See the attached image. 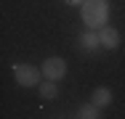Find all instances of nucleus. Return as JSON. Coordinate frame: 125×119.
<instances>
[{"label": "nucleus", "mask_w": 125, "mask_h": 119, "mask_svg": "<svg viewBox=\"0 0 125 119\" xmlns=\"http://www.w3.org/2000/svg\"><path fill=\"white\" fill-rule=\"evenodd\" d=\"M43 77H48V79H61L64 74H67V64H64V58H59V56H51V58H45L43 61Z\"/></svg>", "instance_id": "obj_3"}, {"label": "nucleus", "mask_w": 125, "mask_h": 119, "mask_svg": "<svg viewBox=\"0 0 125 119\" xmlns=\"http://www.w3.org/2000/svg\"><path fill=\"white\" fill-rule=\"evenodd\" d=\"M80 45L85 48V50H96V48L101 45V37H99V32L96 29H88L83 37H80Z\"/></svg>", "instance_id": "obj_5"}, {"label": "nucleus", "mask_w": 125, "mask_h": 119, "mask_svg": "<svg viewBox=\"0 0 125 119\" xmlns=\"http://www.w3.org/2000/svg\"><path fill=\"white\" fill-rule=\"evenodd\" d=\"M106 19H109V3L106 0H85L83 3V24L88 29L99 32L101 26H106Z\"/></svg>", "instance_id": "obj_1"}, {"label": "nucleus", "mask_w": 125, "mask_h": 119, "mask_svg": "<svg viewBox=\"0 0 125 119\" xmlns=\"http://www.w3.org/2000/svg\"><path fill=\"white\" fill-rule=\"evenodd\" d=\"M96 117H99V106H96V103L80 109V119H96Z\"/></svg>", "instance_id": "obj_8"}, {"label": "nucleus", "mask_w": 125, "mask_h": 119, "mask_svg": "<svg viewBox=\"0 0 125 119\" xmlns=\"http://www.w3.org/2000/svg\"><path fill=\"white\" fill-rule=\"evenodd\" d=\"M99 37H101V48H106V50H115V48L120 45V32L115 26H101Z\"/></svg>", "instance_id": "obj_4"}, {"label": "nucleus", "mask_w": 125, "mask_h": 119, "mask_svg": "<svg viewBox=\"0 0 125 119\" xmlns=\"http://www.w3.org/2000/svg\"><path fill=\"white\" fill-rule=\"evenodd\" d=\"M67 3H69V5H83L85 0H67Z\"/></svg>", "instance_id": "obj_9"}, {"label": "nucleus", "mask_w": 125, "mask_h": 119, "mask_svg": "<svg viewBox=\"0 0 125 119\" xmlns=\"http://www.w3.org/2000/svg\"><path fill=\"white\" fill-rule=\"evenodd\" d=\"M37 90H40V95H43V98H56V93H59V87H56V85H53V79H48V82H40V85H37Z\"/></svg>", "instance_id": "obj_7"}, {"label": "nucleus", "mask_w": 125, "mask_h": 119, "mask_svg": "<svg viewBox=\"0 0 125 119\" xmlns=\"http://www.w3.org/2000/svg\"><path fill=\"white\" fill-rule=\"evenodd\" d=\"M93 103H96L99 109L109 106V103H112V90H109V87H99V90L93 93Z\"/></svg>", "instance_id": "obj_6"}, {"label": "nucleus", "mask_w": 125, "mask_h": 119, "mask_svg": "<svg viewBox=\"0 0 125 119\" xmlns=\"http://www.w3.org/2000/svg\"><path fill=\"white\" fill-rule=\"evenodd\" d=\"M40 74H43V71H37L35 66H29V64H13V77H16V82H19L21 87L40 85Z\"/></svg>", "instance_id": "obj_2"}]
</instances>
